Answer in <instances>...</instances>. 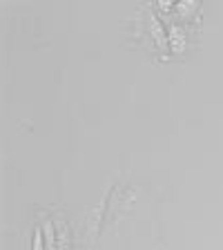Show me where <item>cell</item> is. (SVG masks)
Returning <instances> with one entry per match:
<instances>
[{
  "label": "cell",
  "mask_w": 223,
  "mask_h": 250,
  "mask_svg": "<svg viewBox=\"0 0 223 250\" xmlns=\"http://www.w3.org/2000/svg\"><path fill=\"white\" fill-rule=\"evenodd\" d=\"M147 25H150L152 41L156 42V47H159L161 52H165L167 45H170V41H167V31L163 29V22H161V18L156 16L154 9H150V16H147Z\"/></svg>",
  "instance_id": "1"
},
{
  "label": "cell",
  "mask_w": 223,
  "mask_h": 250,
  "mask_svg": "<svg viewBox=\"0 0 223 250\" xmlns=\"http://www.w3.org/2000/svg\"><path fill=\"white\" fill-rule=\"evenodd\" d=\"M167 41H170V49L174 54H183L187 49V36L185 29L181 25H172L170 31H167Z\"/></svg>",
  "instance_id": "2"
},
{
  "label": "cell",
  "mask_w": 223,
  "mask_h": 250,
  "mask_svg": "<svg viewBox=\"0 0 223 250\" xmlns=\"http://www.w3.org/2000/svg\"><path fill=\"white\" fill-rule=\"evenodd\" d=\"M199 7H201L199 0H181V2H177L174 11H177V16L181 21H192V16L199 11Z\"/></svg>",
  "instance_id": "3"
},
{
  "label": "cell",
  "mask_w": 223,
  "mask_h": 250,
  "mask_svg": "<svg viewBox=\"0 0 223 250\" xmlns=\"http://www.w3.org/2000/svg\"><path fill=\"white\" fill-rule=\"evenodd\" d=\"M42 232H45V246L47 250H56V232H54V224L49 219L42 221Z\"/></svg>",
  "instance_id": "4"
},
{
  "label": "cell",
  "mask_w": 223,
  "mask_h": 250,
  "mask_svg": "<svg viewBox=\"0 0 223 250\" xmlns=\"http://www.w3.org/2000/svg\"><path fill=\"white\" fill-rule=\"evenodd\" d=\"M45 248V232H42V226L34 230V250H42Z\"/></svg>",
  "instance_id": "5"
},
{
  "label": "cell",
  "mask_w": 223,
  "mask_h": 250,
  "mask_svg": "<svg viewBox=\"0 0 223 250\" xmlns=\"http://www.w3.org/2000/svg\"><path fill=\"white\" fill-rule=\"evenodd\" d=\"M174 7H177V5H174L172 0H159V2H156V9L161 11L163 16H167L170 11H174Z\"/></svg>",
  "instance_id": "6"
}]
</instances>
